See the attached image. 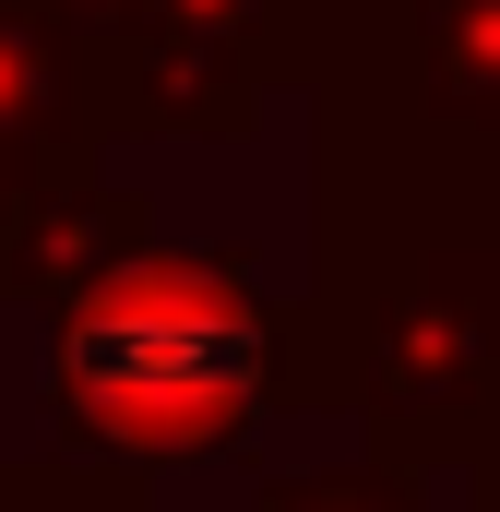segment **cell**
<instances>
[{
	"label": "cell",
	"instance_id": "cell-1",
	"mask_svg": "<svg viewBox=\"0 0 500 512\" xmlns=\"http://www.w3.org/2000/svg\"><path fill=\"white\" fill-rule=\"evenodd\" d=\"M274 370V322L191 262H120L60 322V417L120 453H191Z\"/></svg>",
	"mask_w": 500,
	"mask_h": 512
},
{
	"label": "cell",
	"instance_id": "cell-2",
	"mask_svg": "<svg viewBox=\"0 0 500 512\" xmlns=\"http://www.w3.org/2000/svg\"><path fill=\"white\" fill-rule=\"evenodd\" d=\"M36 12H12L0 0V179H12V143H24V108H36Z\"/></svg>",
	"mask_w": 500,
	"mask_h": 512
}]
</instances>
